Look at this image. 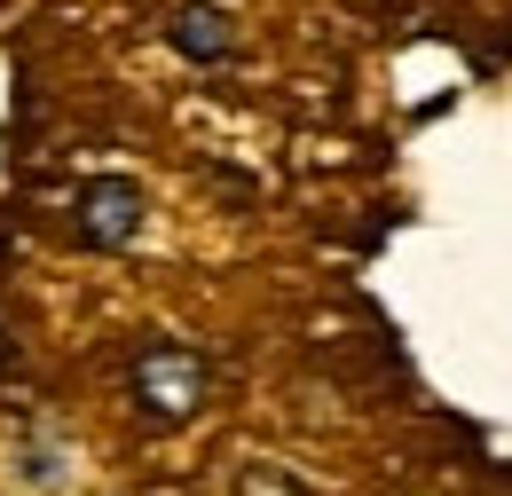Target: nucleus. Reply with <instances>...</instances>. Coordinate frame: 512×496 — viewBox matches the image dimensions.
<instances>
[{
    "label": "nucleus",
    "instance_id": "1",
    "mask_svg": "<svg viewBox=\"0 0 512 496\" xmlns=\"http://www.w3.org/2000/svg\"><path fill=\"white\" fill-rule=\"evenodd\" d=\"M134 402H142L150 418L182 426L197 402H205V363H197L190 347H158V355H142V363H134Z\"/></svg>",
    "mask_w": 512,
    "mask_h": 496
},
{
    "label": "nucleus",
    "instance_id": "2",
    "mask_svg": "<svg viewBox=\"0 0 512 496\" xmlns=\"http://www.w3.org/2000/svg\"><path fill=\"white\" fill-rule=\"evenodd\" d=\"M79 229H87V245H127L134 229H142V189L119 182V174H103V182H87L79 197Z\"/></svg>",
    "mask_w": 512,
    "mask_h": 496
},
{
    "label": "nucleus",
    "instance_id": "3",
    "mask_svg": "<svg viewBox=\"0 0 512 496\" xmlns=\"http://www.w3.org/2000/svg\"><path fill=\"white\" fill-rule=\"evenodd\" d=\"M174 40H182V56H190V63H221V56H229V16L205 8V0H190V8L174 16Z\"/></svg>",
    "mask_w": 512,
    "mask_h": 496
},
{
    "label": "nucleus",
    "instance_id": "4",
    "mask_svg": "<svg viewBox=\"0 0 512 496\" xmlns=\"http://www.w3.org/2000/svg\"><path fill=\"white\" fill-rule=\"evenodd\" d=\"M245 496H300L292 473H245Z\"/></svg>",
    "mask_w": 512,
    "mask_h": 496
}]
</instances>
